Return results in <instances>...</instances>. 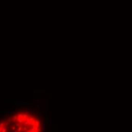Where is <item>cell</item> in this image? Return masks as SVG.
<instances>
[{
	"mask_svg": "<svg viewBox=\"0 0 132 132\" xmlns=\"http://www.w3.org/2000/svg\"><path fill=\"white\" fill-rule=\"evenodd\" d=\"M0 132H42V125L32 113L21 111L0 120Z\"/></svg>",
	"mask_w": 132,
	"mask_h": 132,
	"instance_id": "cell-1",
	"label": "cell"
}]
</instances>
